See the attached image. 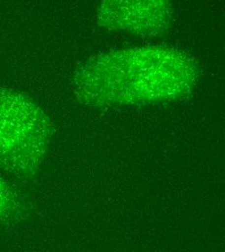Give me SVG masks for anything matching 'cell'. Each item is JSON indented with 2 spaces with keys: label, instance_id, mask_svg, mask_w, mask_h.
<instances>
[{
  "label": "cell",
  "instance_id": "1",
  "mask_svg": "<svg viewBox=\"0 0 225 252\" xmlns=\"http://www.w3.org/2000/svg\"><path fill=\"white\" fill-rule=\"evenodd\" d=\"M197 66L187 54L165 46H143L102 54L74 78L80 102L97 108L144 105L190 94Z\"/></svg>",
  "mask_w": 225,
  "mask_h": 252
},
{
  "label": "cell",
  "instance_id": "2",
  "mask_svg": "<svg viewBox=\"0 0 225 252\" xmlns=\"http://www.w3.org/2000/svg\"><path fill=\"white\" fill-rule=\"evenodd\" d=\"M52 137V122L33 99L0 87V170L21 181L33 179Z\"/></svg>",
  "mask_w": 225,
  "mask_h": 252
},
{
  "label": "cell",
  "instance_id": "3",
  "mask_svg": "<svg viewBox=\"0 0 225 252\" xmlns=\"http://www.w3.org/2000/svg\"><path fill=\"white\" fill-rule=\"evenodd\" d=\"M101 27L135 35H158L170 25L171 0H101L98 7Z\"/></svg>",
  "mask_w": 225,
  "mask_h": 252
},
{
  "label": "cell",
  "instance_id": "4",
  "mask_svg": "<svg viewBox=\"0 0 225 252\" xmlns=\"http://www.w3.org/2000/svg\"><path fill=\"white\" fill-rule=\"evenodd\" d=\"M16 204L13 191L0 178V223L11 218L16 210Z\"/></svg>",
  "mask_w": 225,
  "mask_h": 252
}]
</instances>
